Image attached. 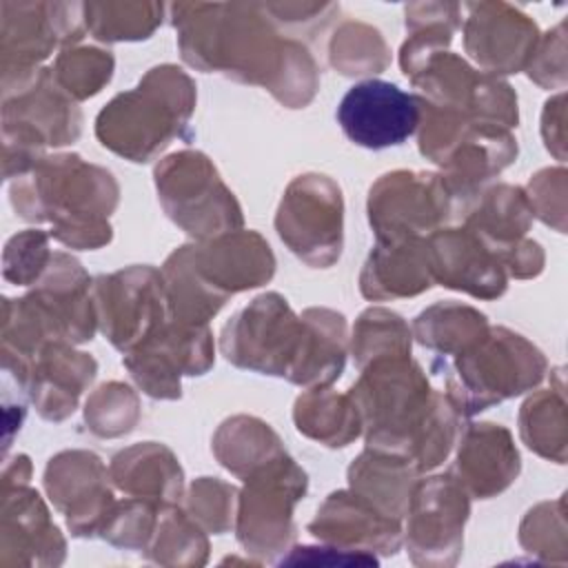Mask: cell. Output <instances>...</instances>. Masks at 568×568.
Segmentation results:
<instances>
[{
    "mask_svg": "<svg viewBox=\"0 0 568 568\" xmlns=\"http://www.w3.org/2000/svg\"><path fill=\"white\" fill-rule=\"evenodd\" d=\"M253 473L240 499L237 537L253 552H275L293 537L291 510L306 493V475L286 453Z\"/></svg>",
    "mask_w": 568,
    "mask_h": 568,
    "instance_id": "cell-7",
    "label": "cell"
},
{
    "mask_svg": "<svg viewBox=\"0 0 568 568\" xmlns=\"http://www.w3.org/2000/svg\"><path fill=\"white\" fill-rule=\"evenodd\" d=\"M213 359L206 324H162L124 357L133 379L153 397H180V373L202 375Z\"/></svg>",
    "mask_w": 568,
    "mask_h": 568,
    "instance_id": "cell-10",
    "label": "cell"
},
{
    "mask_svg": "<svg viewBox=\"0 0 568 568\" xmlns=\"http://www.w3.org/2000/svg\"><path fill=\"white\" fill-rule=\"evenodd\" d=\"M173 18L189 64L268 89L280 78L277 69L306 53L293 40H277L257 4H173Z\"/></svg>",
    "mask_w": 568,
    "mask_h": 568,
    "instance_id": "cell-1",
    "label": "cell"
},
{
    "mask_svg": "<svg viewBox=\"0 0 568 568\" xmlns=\"http://www.w3.org/2000/svg\"><path fill=\"white\" fill-rule=\"evenodd\" d=\"M428 268L444 286L475 297H497L506 291L504 264L497 253L470 229L437 231L426 240Z\"/></svg>",
    "mask_w": 568,
    "mask_h": 568,
    "instance_id": "cell-12",
    "label": "cell"
},
{
    "mask_svg": "<svg viewBox=\"0 0 568 568\" xmlns=\"http://www.w3.org/2000/svg\"><path fill=\"white\" fill-rule=\"evenodd\" d=\"M386 53L388 51L382 36L366 24L346 22L339 29V36L335 33L331 42L333 67H337L344 75H362L371 73V69L377 73L388 62Z\"/></svg>",
    "mask_w": 568,
    "mask_h": 568,
    "instance_id": "cell-22",
    "label": "cell"
},
{
    "mask_svg": "<svg viewBox=\"0 0 568 568\" xmlns=\"http://www.w3.org/2000/svg\"><path fill=\"white\" fill-rule=\"evenodd\" d=\"M158 193L166 213L191 235H209L202 209L215 206L240 215L233 193L220 182L215 169L202 153L182 151L166 158L155 169Z\"/></svg>",
    "mask_w": 568,
    "mask_h": 568,
    "instance_id": "cell-11",
    "label": "cell"
},
{
    "mask_svg": "<svg viewBox=\"0 0 568 568\" xmlns=\"http://www.w3.org/2000/svg\"><path fill=\"white\" fill-rule=\"evenodd\" d=\"M459 200L462 195L444 175L397 171L371 189L368 217L377 242L390 244L448 222Z\"/></svg>",
    "mask_w": 568,
    "mask_h": 568,
    "instance_id": "cell-5",
    "label": "cell"
},
{
    "mask_svg": "<svg viewBox=\"0 0 568 568\" xmlns=\"http://www.w3.org/2000/svg\"><path fill=\"white\" fill-rule=\"evenodd\" d=\"M564 397L552 402V393H541L524 404L521 410V435L526 444L544 457L564 462Z\"/></svg>",
    "mask_w": 568,
    "mask_h": 568,
    "instance_id": "cell-24",
    "label": "cell"
},
{
    "mask_svg": "<svg viewBox=\"0 0 568 568\" xmlns=\"http://www.w3.org/2000/svg\"><path fill=\"white\" fill-rule=\"evenodd\" d=\"M169 304L162 275L149 266L100 277L95 286V313L102 333L120 351L131 353L164 322Z\"/></svg>",
    "mask_w": 568,
    "mask_h": 568,
    "instance_id": "cell-8",
    "label": "cell"
},
{
    "mask_svg": "<svg viewBox=\"0 0 568 568\" xmlns=\"http://www.w3.org/2000/svg\"><path fill=\"white\" fill-rule=\"evenodd\" d=\"M433 282L426 255V240L377 244L362 273V293L371 300L415 295Z\"/></svg>",
    "mask_w": 568,
    "mask_h": 568,
    "instance_id": "cell-16",
    "label": "cell"
},
{
    "mask_svg": "<svg viewBox=\"0 0 568 568\" xmlns=\"http://www.w3.org/2000/svg\"><path fill=\"white\" fill-rule=\"evenodd\" d=\"M47 235L42 231L20 233L7 244L4 275H9L16 268V273L9 280L18 284H29L38 280V275L47 268Z\"/></svg>",
    "mask_w": 568,
    "mask_h": 568,
    "instance_id": "cell-26",
    "label": "cell"
},
{
    "mask_svg": "<svg viewBox=\"0 0 568 568\" xmlns=\"http://www.w3.org/2000/svg\"><path fill=\"white\" fill-rule=\"evenodd\" d=\"M193 102V84L180 69L155 67L140 87L120 93L100 111L95 131L104 146L133 162H146L180 135Z\"/></svg>",
    "mask_w": 568,
    "mask_h": 568,
    "instance_id": "cell-2",
    "label": "cell"
},
{
    "mask_svg": "<svg viewBox=\"0 0 568 568\" xmlns=\"http://www.w3.org/2000/svg\"><path fill=\"white\" fill-rule=\"evenodd\" d=\"M532 206L526 193L517 186H495L486 193L481 206L468 215V226L475 231L495 253L519 242L530 224Z\"/></svg>",
    "mask_w": 568,
    "mask_h": 568,
    "instance_id": "cell-18",
    "label": "cell"
},
{
    "mask_svg": "<svg viewBox=\"0 0 568 568\" xmlns=\"http://www.w3.org/2000/svg\"><path fill=\"white\" fill-rule=\"evenodd\" d=\"M488 331L486 317L468 306L437 304L415 320L417 339L442 353H462Z\"/></svg>",
    "mask_w": 568,
    "mask_h": 568,
    "instance_id": "cell-20",
    "label": "cell"
},
{
    "mask_svg": "<svg viewBox=\"0 0 568 568\" xmlns=\"http://www.w3.org/2000/svg\"><path fill=\"white\" fill-rule=\"evenodd\" d=\"M40 366L33 373L31 397L47 419H62L73 413L78 395L95 375V362L87 353H69L60 342L47 344L38 353Z\"/></svg>",
    "mask_w": 568,
    "mask_h": 568,
    "instance_id": "cell-17",
    "label": "cell"
},
{
    "mask_svg": "<svg viewBox=\"0 0 568 568\" xmlns=\"http://www.w3.org/2000/svg\"><path fill=\"white\" fill-rule=\"evenodd\" d=\"M113 71V58L100 49H73L58 58L53 80L69 98H89L109 82Z\"/></svg>",
    "mask_w": 568,
    "mask_h": 568,
    "instance_id": "cell-23",
    "label": "cell"
},
{
    "mask_svg": "<svg viewBox=\"0 0 568 568\" xmlns=\"http://www.w3.org/2000/svg\"><path fill=\"white\" fill-rule=\"evenodd\" d=\"M295 424L300 433H306L326 446H346L359 435L362 419L351 397L317 388L297 399Z\"/></svg>",
    "mask_w": 568,
    "mask_h": 568,
    "instance_id": "cell-19",
    "label": "cell"
},
{
    "mask_svg": "<svg viewBox=\"0 0 568 568\" xmlns=\"http://www.w3.org/2000/svg\"><path fill=\"white\" fill-rule=\"evenodd\" d=\"M459 481L477 497L501 493L519 473L510 433L499 424H475L466 430L457 457Z\"/></svg>",
    "mask_w": 568,
    "mask_h": 568,
    "instance_id": "cell-15",
    "label": "cell"
},
{
    "mask_svg": "<svg viewBox=\"0 0 568 568\" xmlns=\"http://www.w3.org/2000/svg\"><path fill=\"white\" fill-rule=\"evenodd\" d=\"M222 351L242 368L282 375L300 384L308 353V324L293 315L284 297L268 293L224 326Z\"/></svg>",
    "mask_w": 568,
    "mask_h": 568,
    "instance_id": "cell-4",
    "label": "cell"
},
{
    "mask_svg": "<svg viewBox=\"0 0 568 568\" xmlns=\"http://www.w3.org/2000/svg\"><path fill=\"white\" fill-rule=\"evenodd\" d=\"M408 541L417 550H457L462 526L468 517V497L459 479L450 475L430 477L419 484L408 499Z\"/></svg>",
    "mask_w": 568,
    "mask_h": 568,
    "instance_id": "cell-14",
    "label": "cell"
},
{
    "mask_svg": "<svg viewBox=\"0 0 568 568\" xmlns=\"http://www.w3.org/2000/svg\"><path fill=\"white\" fill-rule=\"evenodd\" d=\"M466 51L488 71L513 73L535 55L537 24L508 4H466Z\"/></svg>",
    "mask_w": 568,
    "mask_h": 568,
    "instance_id": "cell-13",
    "label": "cell"
},
{
    "mask_svg": "<svg viewBox=\"0 0 568 568\" xmlns=\"http://www.w3.org/2000/svg\"><path fill=\"white\" fill-rule=\"evenodd\" d=\"M457 355L455 375L448 377V399L464 415L537 386L546 371L544 355L506 328L486 331L481 339Z\"/></svg>",
    "mask_w": 568,
    "mask_h": 568,
    "instance_id": "cell-3",
    "label": "cell"
},
{
    "mask_svg": "<svg viewBox=\"0 0 568 568\" xmlns=\"http://www.w3.org/2000/svg\"><path fill=\"white\" fill-rule=\"evenodd\" d=\"M277 233L304 262L328 266L342 248V195L326 175H300L277 211Z\"/></svg>",
    "mask_w": 568,
    "mask_h": 568,
    "instance_id": "cell-6",
    "label": "cell"
},
{
    "mask_svg": "<svg viewBox=\"0 0 568 568\" xmlns=\"http://www.w3.org/2000/svg\"><path fill=\"white\" fill-rule=\"evenodd\" d=\"M422 120V100L386 80L353 84L337 106L344 135L364 149H388L406 142Z\"/></svg>",
    "mask_w": 568,
    "mask_h": 568,
    "instance_id": "cell-9",
    "label": "cell"
},
{
    "mask_svg": "<svg viewBox=\"0 0 568 568\" xmlns=\"http://www.w3.org/2000/svg\"><path fill=\"white\" fill-rule=\"evenodd\" d=\"M397 335H408L406 324L402 322L399 315L388 313V311H379V308H371L366 311L355 328V337H353V357L355 362L364 368L366 364H371L377 357V351H393L395 355H404L410 351V339L408 337H397Z\"/></svg>",
    "mask_w": 568,
    "mask_h": 568,
    "instance_id": "cell-25",
    "label": "cell"
},
{
    "mask_svg": "<svg viewBox=\"0 0 568 568\" xmlns=\"http://www.w3.org/2000/svg\"><path fill=\"white\" fill-rule=\"evenodd\" d=\"M162 16V4H84L87 29L106 42L149 38Z\"/></svg>",
    "mask_w": 568,
    "mask_h": 568,
    "instance_id": "cell-21",
    "label": "cell"
}]
</instances>
